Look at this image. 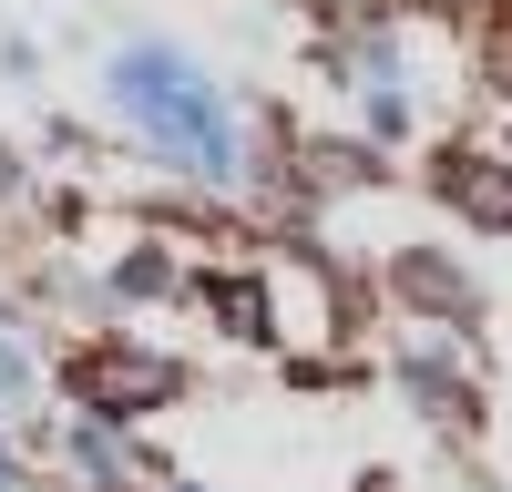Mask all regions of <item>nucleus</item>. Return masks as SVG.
<instances>
[{
    "instance_id": "f257e3e1",
    "label": "nucleus",
    "mask_w": 512,
    "mask_h": 492,
    "mask_svg": "<svg viewBox=\"0 0 512 492\" xmlns=\"http://www.w3.org/2000/svg\"><path fill=\"white\" fill-rule=\"evenodd\" d=\"M123 103H134L154 134H164V154H185V164H205V175H216L226 164V144H236V123H226V103L205 93V82L175 62V52H123Z\"/></svg>"
},
{
    "instance_id": "f03ea898",
    "label": "nucleus",
    "mask_w": 512,
    "mask_h": 492,
    "mask_svg": "<svg viewBox=\"0 0 512 492\" xmlns=\"http://www.w3.org/2000/svg\"><path fill=\"white\" fill-rule=\"evenodd\" d=\"M72 390L82 400H93V421H134V410L144 400H164V390H175V369H164V359H134V349H82L72 359Z\"/></svg>"
}]
</instances>
